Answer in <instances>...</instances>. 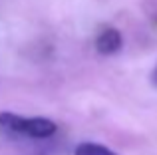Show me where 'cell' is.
<instances>
[{
  "label": "cell",
  "instance_id": "cell-4",
  "mask_svg": "<svg viewBox=\"0 0 157 155\" xmlns=\"http://www.w3.org/2000/svg\"><path fill=\"white\" fill-rule=\"evenodd\" d=\"M151 84H153L155 88H157V66L153 68V72H151Z\"/></svg>",
  "mask_w": 157,
  "mask_h": 155
},
{
  "label": "cell",
  "instance_id": "cell-2",
  "mask_svg": "<svg viewBox=\"0 0 157 155\" xmlns=\"http://www.w3.org/2000/svg\"><path fill=\"white\" fill-rule=\"evenodd\" d=\"M123 46V36L117 28H104L96 38V50L101 56L117 54Z\"/></svg>",
  "mask_w": 157,
  "mask_h": 155
},
{
  "label": "cell",
  "instance_id": "cell-1",
  "mask_svg": "<svg viewBox=\"0 0 157 155\" xmlns=\"http://www.w3.org/2000/svg\"><path fill=\"white\" fill-rule=\"evenodd\" d=\"M0 131L26 139H48L56 135L58 123L46 115H20L14 112H0Z\"/></svg>",
  "mask_w": 157,
  "mask_h": 155
},
{
  "label": "cell",
  "instance_id": "cell-3",
  "mask_svg": "<svg viewBox=\"0 0 157 155\" xmlns=\"http://www.w3.org/2000/svg\"><path fill=\"white\" fill-rule=\"evenodd\" d=\"M74 155H119V153H115L111 147H107V145H104V143L84 141V143H78L76 145Z\"/></svg>",
  "mask_w": 157,
  "mask_h": 155
}]
</instances>
